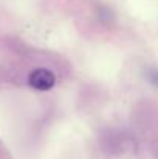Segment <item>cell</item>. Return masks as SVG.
Here are the masks:
<instances>
[{"label": "cell", "mask_w": 158, "mask_h": 159, "mask_svg": "<svg viewBox=\"0 0 158 159\" xmlns=\"http://www.w3.org/2000/svg\"><path fill=\"white\" fill-rule=\"evenodd\" d=\"M28 82H30V85L34 90L48 91V90H51L54 87V84H56V76H54L53 71L47 70V68H37V70H34L30 74Z\"/></svg>", "instance_id": "1"}]
</instances>
